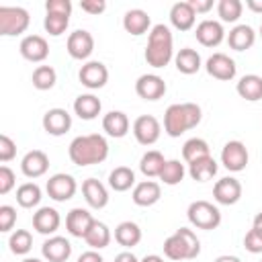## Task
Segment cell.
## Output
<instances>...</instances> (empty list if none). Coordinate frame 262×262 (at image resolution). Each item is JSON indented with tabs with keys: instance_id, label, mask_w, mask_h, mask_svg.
I'll return each mask as SVG.
<instances>
[{
	"instance_id": "6da1fadb",
	"label": "cell",
	"mask_w": 262,
	"mask_h": 262,
	"mask_svg": "<svg viewBox=\"0 0 262 262\" xmlns=\"http://www.w3.org/2000/svg\"><path fill=\"white\" fill-rule=\"evenodd\" d=\"M68 156H70L72 164H76L80 168L92 166V164H100L108 156V143L98 133L80 135V137L72 139V143L68 147Z\"/></svg>"
},
{
	"instance_id": "7a4b0ae2",
	"label": "cell",
	"mask_w": 262,
	"mask_h": 262,
	"mask_svg": "<svg viewBox=\"0 0 262 262\" xmlns=\"http://www.w3.org/2000/svg\"><path fill=\"white\" fill-rule=\"evenodd\" d=\"M201 106L194 102H176L170 104L164 113V131L170 137H180L184 131L201 123Z\"/></svg>"
},
{
	"instance_id": "3957f363",
	"label": "cell",
	"mask_w": 262,
	"mask_h": 262,
	"mask_svg": "<svg viewBox=\"0 0 262 262\" xmlns=\"http://www.w3.org/2000/svg\"><path fill=\"white\" fill-rule=\"evenodd\" d=\"M174 57V39L166 25H156L149 31L147 47H145V61L151 68H166Z\"/></svg>"
},
{
	"instance_id": "277c9868",
	"label": "cell",
	"mask_w": 262,
	"mask_h": 262,
	"mask_svg": "<svg viewBox=\"0 0 262 262\" xmlns=\"http://www.w3.org/2000/svg\"><path fill=\"white\" fill-rule=\"evenodd\" d=\"M201 254V242L188 227L176 229L164 242V256L170 260H192Z\"/></svg>"
},
{
	"instance_id": "5b68a950",
	"label": "cell",
	"mask_w": 262,
	"mask_h": 262,
	"mask_svg": "<svg viewBox=\"0 0 262 262\" xmlns=\"http://www.w3.org/2000/svg\"><path fill=\"white\" fill-rule=\"evenodd\" d=\"M186 217L190 221V225H194L196 229H217L221 223V211L209 203V201H194L188 205Z\"/></svg>"
},
{
	"instance_id": "8992f818",
	"label": "cell",
	"mask_w": 262,
	"mask_h": 262,
	"mask_svg": "<svg viewBox=\"0 0 262 262\" xmlns=\"http://www.w3.org/2000/svg\"><path fill=\"white\" fill-rule=\"evenodd\" d=\"M31 16L20 6H0V35L14 37L29 29Z\"/></svg>"
},
{
	"instance_id": "52a82bcc",
	"label": "cell",
	"mask_w": 262,
	"mask_h": 262,
	"mask_svg": "<svg viewBox=\"0 0 262 262\" xmlns=\"http://www.w3.org/2000/svg\"><path fill=\"white\" fill-rule=\"evenodd\" d=\"M248 160H250L248 147L242 141H237V139L227 141L223 145V149H221V164L229 172H242L248 166Z\"/></svg>"
},
{
	"instance_id": "ba28073f",
	"label": "cell",
	"mask_w": 262,
	"mask_h": 262,
	"mask_svg": "<svg viewBox=\"0 0 262 262\" xmlns=\"http://www.w3.org/2000/svg\"><path fill=\"white\" fill-rule=\"evenodd\" d=\"M162 127L154 115H141L133 121V135L141 145H154L160 139Z\"/></svg>"
},
{
	"instance_id": "9c48e42d",
	"label": "cell",
	"mask_w": 262,
	"mask_h": 262,
	"mask_svg": "<svg viewBox=\"0 0 262 262\" xmlns=\"http://www.w3.org/2000/svg\"><path fill=\"white\" fill-rule=\"evenodd\" d=\"M45 188H47V194H49L53 201L63 203V201H70V199L76 194L78 184H76L74 176L59 172V174H53V176L47 180V186H45Z\"/></svg>"
},
{
	"instance_id": "30bf717a",
	"label": "cell",
	"mask_w": 262,
	"mask_h": 262,
	"mask_svg": "<svg viewBox=\"0 0 262 262\" xmlns=\"http://www.w3.org/2000/svg\"><path fill=\"white\" fill-rule=\"evenodd\" d=\"M135 92L143 100H160L166 94V82L158 74H143L135 82Z\"/></svg>"
},
{
	"instance_id": "8fae6325",
	"label": "cell",
	"mask_w": 262,
	"mask_h": 262,
	"mask_svg": "<svg viewBox=\"0 0 262 262\" xmlns=\"http://www.w3.org/2000/svg\"><path fill=\"white\" fill-rule=\"evenodd\" d=\"M66 47H68L70 57H74V59H88L90 53L94 51V37L88 31L78 29V31L70 33Z\"/></svg>"
},
{
	"instance_id": "7c38bea8",
	"label": "cell",
	"mask_w": 262,
	"mask_h": 262,
	"mask_svg": "<svg viewBox=\"0 0 262 262\" xmlns=\"http://www.w3.org/2000/svg\"><path fill=\"white\" fill-rule=\"evenodd\" d=\"M78 78H80L82 86H86L90 90H98V88H102L106 84L108 70H106V66L102 61H88V63H84L80 68Z\"/></svg>"
},
{
	"instance_id": "4fadbf2b",
	"label": "cell",
	"mask_w": 262,
	"mask_h": 262,
	"mask_svg": "<svg viewBox=\"0 0 262 262\" xmlns=\"http://www.w3.org/2000/svg\"><path fill=\"white\" fill-rule=\"evenodd\" d=\"M213 199L219 205H235L242 199V182L233 176H225L217 180L213 186Z\"/></svg>"
},
{
	"instance_id": "5bb4252c",
	"label": "cell",
	"mask_w": 262,
	"mask_h": 262,
	"mask_svg": "<svg viewBox=\"0 0 262 262\" xmlns=\"http://www.w3.org/2000/svg\"><path fill=\"white\" fill-rule=\"evenodd\" d=\"M205 68H207V74L209 76H213L217 80H223V82L233 80L235 78V72H237L235 61L229 55H225V53H213L207 59V66Z\"/></svg>"
},
{
	"instance_id": "9a60e30c",
	"label": "cell",
	"mask_w": 262,
	"mask_h": 262,
	"mask_svg": "<svg viewBox=\"0 0 262 262\" xmlns=\"http://www.w3.org/2000/svg\"><path fill=\"white\" fill-rule=\"evenodd\" d=\"M194 37L201 45L205 47H217L223 39H225V31H223V25L219 20H211V18H205L196 25V31H194Z\"/></svg>"
},
{
	"instance_id": "2e32d148",
	"label": "cell",
	"mask_w": 262,
	"mask_h": 262,
	"mask_svg": "<svg viewBox=\"0 0 262 262\" xmlns=\"http://www.w3.org/2000/svg\"><path fill=\"white\" fill-rule=\"evenodd\" d=\"M18 49H20V55L27 61H33V63H39V61L47 59V55H49V45H47V41L41 35H27V37H23Z\"/></svg>"
},
{
	"instance_id": "e0dca14e",
	"label": "cell",
	"mask_w": 262,
	"mask_h": 262,
	"mask_svg": "<svg viewBox=\"0 0 262 262\" xmlns=\"http://www.w3.org/2000/svg\"><path fill=\"white\" fill-rule=\"evenodd\" d=\"M70 127H72V115L66 108H49L43 115V129L49 135L59 137V135L68 133Z\"/></svg>"
},
{
	"instance_id": "ac0fdd59",
	"label": "cell",
	"mask_w": 262,
	"mask_h": 262,
	"mask_svg": "<svg viewBox=\"0 0 262 262\" xmlns=\"http://www.w3.org/2000/svg\"><path fill=\"white\" fill-rule=\"evenodd\" d=\"M41 254L47 262H66L72 256V244L61 235H53L43 242Z\"/></svg>"
},
{
	"instance_id": "d6986e66",
	"label": "cell",
	"mask_w": 262,
	"mask_h": 262,
	"mask_svg": "<svg viewBox=\"0 0 262 262\" xmlns=\"http://www.w3.org/2000/svg\"><path fill=\"white\" fill-rule=\"evenodd\" d=\"M92 223H94V217L86 209H82V207L72 209L68 213V217H66V229H68V233L74 235V237H82V239L88 233V229L92 227Z\"/></svg>"
},
{
	"instance_id": "ffe728a7",
	"label": "cell",
	"mask_w": 262,
	"mask_h": 262,
	"mask_svg": "<svg viewBox=\"0 0 262 262\" xmlns=\"http://www.w3.org/2000/svg\"><path fill=\"white\" fill-rule=\"evenodd\" d=\"M49 168V158L45 151L41 149H33V151H27L25 158L20 160V170L27 178H39L47 172Z\"/></svg>"
},
{
	"instance_id": "44dd1931",
	"label": "cell",
	"mask_w": 262,
	"mask_h": 262,
	"mask_svg": "<svg viewBox=\"0 0 262 262\" xmlns=\"http://www.w3.org/2000/svg\"><path fill=\"white\" fill-rule=\"evenodd\" d=\"M82 194L92 209H104L108 205V190L96 178H86L82 182Z\"/></svg>"
},
{
	"instance_id": "7402d4cb",
	"label": "cell",
	"mask_w": 262,
	"mask_h": 262,
	"mask_svg": "<svg viewBox=\"0 0 262 262\" xmlns=\"http://www.w3.org/2000/svg\"><path fill=\"white\" fill-rule=\"evenodd\" d=\"M160 196H162V188L154 180L137 182L133 186V194H131V199H133V203L137 207H151V205H156L160 201Z\"/></svg>"
},
{
	"instance_id": "603a6c76",
	"label": "cell",
	"mask_w": 262,
	"mask_h": 262,
	"mask_svg": "<svg viewBox=\"0 0 262 262\" xmlns=\"http://www.w3.org/2000/svg\"><path fill=\"white\" fill-rule=\"evenodd\" d=\"M61 223V217L59 213L53 209V207H41L35 215H33V229L43 233V235H51L57 231Z\"/></svg>"
},
{
	"instance_id": "cb8c5ba5",
	"label": "cell",
	"mask_w": 262,
	"mask_h": 262,
	"mask_svg": "<svg viewBox=\"0 0 262 262\" xmlns=\"http://www.w3.org/2000/svg\"><path fill=\"white\" fill-rule=\"evenodd\" d=\"M196 12L192 10L190 2H176L170 8V23L178 31H190L194 27Z\"/></svg>"
},
{
	"instance_id": "d4e9b609",
	"label": "cell",
	"mask_w": 262,
	"mask_h": 262,
	"mask_svg": "<svg viewBox=\"0 0 262 262\" xmlns=\"http://www.w3.org/2000/svg\"><path fill=\"white\" fill-rule=\"evenodd\" d=\"M254 41H256V33L250 25H237L227 35V43L233 51H246L254 45Z\"/></svg>"
},
{
	"instance_id": "484cf974",
	"label": "cell",
	"mask_w": 262,
	"mask_h": 262,
	"mask_svg": "<svg viewBox=\"0 0 262 262\" xmlns=\"http://www.w3.org/2000/svg\"><path fill=\"white\" fill-rule=\"evenodd\" d=\"M102 129L111 137H125L129 131V117L123 111H111L102 117Z\"/></svg>"
},
{
	"instance_id": "4316f807",
	"label": "cell",
	"mask_w": 262,
	"mask_h": 262,
	"mask_svg": "<svg viewBox=\"0 0 262 262\" xmlns=\"http://www.w3.org/2000/svg\"><path fill=\"white\" fill-rule=\"evenodd\" d=\"M149 25H151L149 14L141 8H131L123 16V29L131 35H143L149 29Z\"/></svg>"
},
{
	"instance_id": "83f0119b",
	"label": "cell",
	"mask_w": 262,
	"mask_h": 262,
	"mask_svg": "<svg viewBox=\"0 0 262 262\" xmlns=\"http://www.w3.org/2000/svg\"><path fill=\"white\" fill-rule=\"evenodd\" d=\"M174 63H176V70L180 74H186V76H192L201 70V55L196 49H190V47H182L176 55H174Z\"/></svg>"
},
{
	"instance_id": "f1b7e54d",
	"label": "cell",
	"mask_w": 262,
	"mask_h": 262,
	"mask_svg": "<svg viewBox=\"0 0 262 262\" xmlns=\"http://www.w3.org/2000/svg\"><path fill=\"white\" fill-rule=\"evenodd\" d=\"M100 108H102V104H100L98 96H94V94H80L74 100V113L84 121L96 119L100 115Z\"/></svg>"
},
{
	"instance_id": "f546056e",
	"label": "cell",
	"mask_w": 262,
	"mask_h": 262,
	"mask_svg": "<svg viewBox=\"0 0 262 262\" xmlns=\"http://www.w3.org/2000/svg\"><path fill=\"white\" fill-rule=\"evenodd\" d=\"M235 90H237V94H239L244 100L256 102V100L262 98V78L256 76V74H246V76L239 78Z\"/></svg>"
},
{
	"instance_id": "4dcf8cb0",
	"label": "cell",
	"mask_w": 262,
	"mask_h": 262,
	"mask_svg": "<svg viewBox=\"0 0 262 262\" xmlns=\"http://www.w3.org/2000/svg\"><path fill=\"white\" fill-rule=\"evenodd\" d=\"M115 239L123 248H133V246H137L141 242V229L133 221H123V223H119L115 227Z\"/></svg>"
},
{
	"instance_id": "1f68e13d",
	"label": "cell",
	"mask_w": 262,
	"mask_h": 262,
	"mask_svg": "<svg viewBox=\"0 0 262 262\" xmlns=\"http://www.w3.org/2000/svg\"><path fill=\"white\" fill-rule=\"evenodd\" d=\"M188 174H190V178L196 180V182H207V180H211V178L217 174V162H215L211 156L201 158V160L188 164Z\"/></svg>"
},
{
	"instance_id": "d6a6232c",
	"label": "cell",
	"mask_w": 262,
	"mask_h": 262,
	"mask_svg": "<svg viewBox=\"0 0 262 262\" xmlns=\"http://www.w3.org/2000/svg\"><path fill=\"white\" fill-rule=\"evenodd\" d=\"M84 242L92 248V250H102L111 244V229L102 223V221H96L92 223V227L88 229V233L84 235Z\"/></svg>"
},
{
	"instance_id": "836d02e7",
	"label": "cell",
	"mask_w": 262,
	"mask_h": 262,
	"mask_svg": "<svg viewBox=\"0 0 262 262\" xmlns=\"http://www.w3.org/2000/svg\"><path fill=\"white\" fill-rule=\"evenodd\" d=\"M108 184L113 190L117 192H125L131 186H135V172L127 166H117L111 174H108Z\"/></svg>"
},
{
	"instance_id": "e575fe53",
	"label": "cell",
	"mask_w": 262,
	"mask_h": 262,
	"mask_svg": "<svg viewBox=\"0 0 262 262\" xmlns=\"http://www.w3.org/2000/svg\"><path fill=\"white\" fill-rule=\"evenodd\" d=\"M164 164H166L164 156H162L160 151H156V149H149V151H145V154L141 156V160H139V170H141L143 176L156 178V176H160Z\"/></svg>"
},
{
	"instance_id": "d590c367",
	"label": "cell",
	"mask_w": 262,
	"mask_h": 262,
	"mask_svg": "<svg viewBox=\"0 0 262 262\" xmlns=\"http://www.w3.org/2000/svg\"><path fill=\"white\" fill-rule=\"evenodd\" d=\"M207 156H211V154H209V143L205 139L192 137V139L184 141V145H182V158H184L186 164H192V162H196L201 158H207Z\"/></svg>"
},
{
	"instance_id": "8d00e7d4",
	"label": "cell",
	"mask_w": 262,
	"mask_h": 262,
	"mask_svg": "<svg viewBox=\"0 0 262 262\" xmlns=\"http://www.w3.org/2000/svg\"><path fill=\"white\" fill-rule=\"evenodd\" d=\"M41 201V188L35 182H25L16 188V203L23 209H33Z\"/></svg>"
},
{
	"instance_id": "74e56055",
	"label": "cell",
	"mask_w": 262,
	"mask_h": 262,
	"mask_svg": "<svg viewBox=\"0 0 262 262\" xmlns=\"http://www.w3.org/2000/svg\"><path fill=\"white\" fill-rule=\"evenodd\" d=\"M184 174H186V170H184V164H182L180 160H166V164H164V168H162V172H160L158 178H160L164 184L174 186V184L182 182Z\"/></svg>"
},
{
	"instance_id": "f35d334b",
	"label": "cell",
	"mask_w": 262,
	"mask_h": 262,
	"mask_svg": "<svg viewBox=\"0 0 262 262\" xmlns=\"http://www.w3.org/2000/svg\"><path fill=\"white\" fill-rule=\"evenodd\" d=\"M31 80H33V86L37 90H51L57 82V74L51 66H37Z\"/></svg>"
},
{
	"instance_id": "ab89813d",
	"label": "cell",
	"mask_w": 262,
	"mask_h": 262,
	"mask_svg": "<svg viewBox=\"0 0 262 262\" xmlns=\"http://www.w3.org/2000/svg\"><path fill=\"white\" fill-rule=\"evenodd\" d=\"M8 246H10V252H12V254L25 256V254L33 248V235H31L27 229H16V231L10 235Z\"/></svg>"
},
{
	"instance_id": "60d3db41",
	"label": "cell",
	"mask_w": 262,
	"mask_h": 262,
	"mask_svg": "<svg viewBox=\"0 0 262 262\" xmlns=\"http://www.w3.org/2000/svg\"><path fill=\"white\" fill-rule=\"evenodd\" d=\"M244 4L239 0H219L217 4V14L223 23H235L242 16Z\"/></svg>"
},
{
	"instance_id": "b9f144b4",
	"label": "cell",
	"mask_w": 262,
	"mask_h": 262,
	"mask_svg": "<svg viewBox=\"0 0 262 262\" xmlns=\"http://www.w3.org/2000/svg\"><path fill=\"white\" fill-rule=\"evenodd\" d=\"M68 25H70V16L68 14H57V12H47L45 20H43L45 31L53 37H59L61 33H66Z\"/></svg>"
},
{
	"instance_id": "7bdbcfd3",
	"label": "cell",
	"mask_w": 262,
	"mask_h": 262,
	"mask_svg": "<svg viewBox=\"0 0 262 262\" xmlns=\"http://www.w3.org/2000/svg\"><path fill=\"white\" fill-rule=\"evenodd\" d=\"M244 248L252 254H262V229L252 227L244 237Z\"/></svg>"
},
{
	"instance_id": "ee69618b",
	"label": "cell",
	"mask_w": 262,
	"mask_h": 262,
	"mask_svg": "<svg viewBox=\"0 0 262 262\" xmlns=\"http://www.w3.org/2000/svg\"><path fill=\"white\" fill-rule=\"evenodd\" d=\"M14 223H16V211H14V207H10V205H2L0 207V231H10L12 227H14Z\"/></svg>"
},
{
	"instance_id": "f6af8a7d",
	"label": "cell",
	"mask_w": 262,
	"mask_h": 262,
	"mask_svg": "<svg viewBox=\"0 0 262 262\" xmlns=\"http://www.w3.org/2000/svg\"><path fill=\"white\" fill-rule=\"evenodd\" d=\"M16 176L8 166H0V194H8L14 188Z\"/></svg>"
},
{
	"instance_id": "bcb514c9",
	"label": "cell",
	"mask_w": 262,
	"mask_h": 262,
	"mask_svg": "<svg viewBox=\"0 0 262 262\" xmlns=\"http://www.w3.org/2000/svg\"><path fill=\"white\" fill-rule=\"evenodd\" d=\"M16 156V143L8 135H0V162H10Z\"/></svg>"
},
{
	"instance_id": "7dc6e473",
	"label": "cell",
	"mask_w": 262,
	"mask_h": 262,
	"mask_svg": "<svg viewBox=\"0 0 262 262\" xmlns=\"http://www.w3.org/2000/svg\"><path fill=\"white\" fill-rule=\"evenodd\" d=\"M47 12H57V14H72V2L70 0H47L45 2Z\"/></svg>"
},
{
	"instance_id": "c3c4849f",
	"label": "cell",
	"mask_w": 262,
	"mask_h": 262,
	"mask_svg": "<svg viewBox=\"0 0 262 262\" xmlns=\"http://www.w3.org/2000/svg\"><path fill=\"white\" fill-rule=\"evenodd\" d=\"M80 8L84 12H88V14H100V12H104L106 2L104 0H82L80 2Z\"/></svg>"
},
{
	"instance_id": "681fc988",
	"label": "cell",
	"mask_w": 262,
	"mask_h": 262,
	"mask_svg": "<svg viewBox=\"0 0 262 262\" xmlns=\"http://www.w3.org/2000/svg\"><path fill=\"white\" fill-rule=\"evenodd\" d=\"M188 2H190L192 10H194L196 14H201V12H209V10L213 8V0H188Z\"/></svg>"
},
{
	"instance_id": "f907efd6",
	"label": "cell",
	"mask_w": 262,
	"mask_h": 262,
	"mask_svg": "<svg viewBox=\"0 0 262 262\" xmlns=\"http://www.w3.org/2000/svg\"><path fill=\"white\" fill-rule=\"evenodd\" d=\"M78 262H104V260H102V256H100L96 250H88V252L80 254Z\"/></svg>"
},
{
	"instance_id": "816d5d0a",
	"label": "cell",
	"mask_w": 262,
	"mask_h": 262,
	"mask_svg": "<svg viewBox=\"0 0 262 262\" xmlns=\"http://www.w3.org/2000/svg\"><path fill=\"white\" fill-rule=\"evenodd\" d=\"M115 262H139L131 252H121L115 256Z\"/></svg>"
},
{
	"instance_id": "f5cc1de1",
	"label": "cell",
	"mask_w": 262,
	"mask_h": 262,
	"mask_svg": "<svg viewBox=\"0 0 262 262\" xmlns=\"http://www.w3.org/2000/svg\"><path fill=\"white\" fill-rule=\"evenodd\" d=\"M246 6H248L252 12L262 14V0H246Z\"/></svg>"
},
{
	"instance_id": "db71d44e",
	"label": "cell",
	"mask_w": 262,
	"mask_h": 262,
	"mask_svg": "<svg viewBox=\"0 0 262 262\" xmlns=\"http://www.w3.org/2000/svg\"><path fill=\"white\" fill-rule=\"evenodd\" d=\"M139 262H164V258L158 256V254H147V256H143V260H139Z\"/></svg>"
},
{
	"instance_id": "11a10c76",
	"label": "cell",
	"mask_w": 262,
	"mask_h": 262,
	"mask_svg": "<svg viewBox=\"0 0 262 262\" xmlns=\"http://www.w3.org/2000/svg\"><path fill=\"white\" fill-rule=\"evenodd\" d=\"M215 262H242L237 256H229V254H225V256H219V258H215Z\"/></svg>"
},
{
	"instance_id": "9f6ffc18",
	"label": "cell",
	"mask_w": 262,
	"mask_h": 262,
	"mask_svg": "<svg viewBox=\"0 0 262 262\" xmlns=\"http://www.w3.org/2000/svg\"><path fill=\"white\" fill-rule=\"evenodd\" d=\"M252 227L262 229V211H260V213H256V217H254V225H252Z\"/></svg>"
},
{
	"instance_id": "6f0895ef",
	"label": "cell",
	"mask_w": 262,
	"mask_h": 262,
	"mask_svg": "<svg viewBox=\"0 0 262 262\" xmlns=\"http://www.w3.org/2000/svg\"><path fill=\"white\" fill-rule=\"evenodd\" d=\"M23 262H41V260H39V258H25Z\"/></svg>"
},
{
	"instance_id": "680465c9",
	"label": "cell",
	"mask_w": 262,
	"mask_h": 262,
	"mask_svg": "<svg viewBox=\"0 0 262 262\" xmlns=\"http://www.w3.org/2000/svg\"><path fill=\"white\" fill-rule=\"evenodd\" d=\"M260 37H262V25H260Z\"/></svg>"
}]
</instances>
